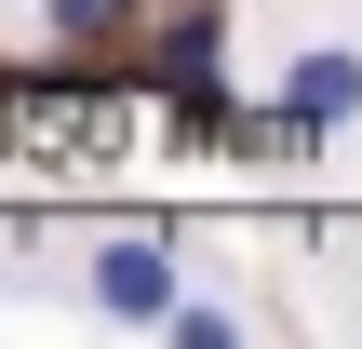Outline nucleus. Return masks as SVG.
Segmentation results:
<instances>
[{"label": "nucleus", "instance_id": "1", "mask_svg": "<svg viewBox=\"0 0 362 349\" xmlns=\"http://www.w3.org/2000/svg\"><path fill=\"white\" fill-rule=\"evenodd\" d=\"M94 309H107V323H175V309H188V296H175V256H161V242H107V256H94Z\"/></svg>", "mask_w": 362, "mask_h": 349}, {"label": "nucleus", "instance_id": "2", "mask_svg": "<svg viewBox=\"0 0 362 349\" xmlns=\"http://www.w3.org/2000/svg\"><path fill=\"white\" fill-rule=\"evenodd\" d=\"M296 108H309V121H349V108H362V54H349V40H322V54L296 67Z\"/></svg>", "mask_w": 362, "mask_h": 349}, {"label": "nucleus", "instance_id": "3", "mask_svg": "<svg viewBox=\"0 0 362 349\" xmlns=\"http://www.w3.org/2000/svg\"><path fill=\"white\" fill-rule=\"evenodd\" d=\"M121 27V0H54V40H107Z\"/></svg>", "mask_w": 362, "mask_h": 349}]
</instances>
